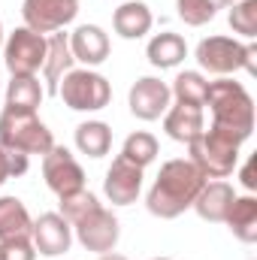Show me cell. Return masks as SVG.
I'll list each match as a JSON object with an SVG mask.
<instances>
[{
    "instance_id": "18",
    "label": "cell",
    "mask_w": 257,
    "mask_h": 260,
    "mask_svg": "<svg viewBox=\"0 0 257 260\" xmlns=\"http://www.w3.org/2000/svg\"><path fill=\"white\" fill-rule=\"evenodd\" d=\"M154 24V15L148 9V3L142 0H124L115 12H112V30L121 40H142Z\"/></svg>"
},
{
    "instance_id": "13",
    "label": "cell",
    "mask_w": 257,
    "mask_h": 260,
    "mask_svg": "<svg viewBox=\"0 0 257 260\" xmlns=\"http://www.w3.org/2000/svg\"><path fill=\"white\" fill-rule=\"evenodd\" d=\"M142 179H145V170L124 160L121 154L109 164L106 170V179H103V194L112 206H130L136 203L142 194Z\"/></svg>"
},
{
    "instance_id": "11",
    "label": "cell",
    "mask_w": 257,
    "mask_h": 260,
    "mask_svg": "<svg viewBox=\"0 0 257 260\" xmlns=\"http://www.w3.org/2000/svg\"><path fill=\"white\" fill-rule=\"evenodd\" d=\"M173 103V94H170V85L157 76H142L130 85L127 94V106L130 115L139 118V121H157L164 118V112L170 109Z\"/></svg>"
},
{
    "instance_id": "33",
    "label": "cell",
    "mask_w": 257,
    "mask_h": 260,
    "mask_svg": "<svg viewBox=\"0 0 257 260\" xmlns=\"http://www.w3.org/2000/svg\"><path fill=\"white\" fill-rule=\"evenodd\" d=\"M0 49H3V21H0Z\"/></svg>"
},
{
    "instance_id": "19",
    "label": "cell",
    "mask_w": 257,
    "mask_h": 260,
    "mask_svg": "<svg viewBox=\"0 0 257 260\" xmlns=\"http://www.w3.org/2000/svg\"><path fill=\"white\" fill-rule=\"evenodd\" d=\"M145 58L154 70H176L188 58V43H185V37H179L173 30L154 34L145 46Z\"/></svg>"
},
{
    "instance_id": "6",
    "label": "cell",
    "mask_w": 257,
    "mask_h": 260,
    "mask_svg": "<svg viewBox=\"0 0 257 260\" xmlns=\"http://www.w3.org/2000/svg\"><path fill=\"white\" fill-rule=\"evenodd\" d=\"M0 142L6 148L43 157L55 145V136L46 127V121H40L37 112H18V109L3 106V112H0Z\"/></svg>"
},
{
    "instance_id": "26",
    "label": "cell",
    "mask_w": 257,
    "mask_h": 260,
    "mask_svg": "<svg viewBox=\"0 0 257 260\" xmlns=\"http://www.w3.org/2000/svg\"><path fill=\"white\" fill-rule=\"evenodd\" d=\"M221 6H224L221 0H176L179 18H182L185 24H191V27H203V24H209V21L218 15Z\"/></svg>"
},
{
    "instance_id": "5",
    "label": "cell",
    "mask_w": 257,
    "mask_h": 260,
    "mask_svg": "<svg viewBox=\"0 0 257 260\" xmlns=\"http://www.w3.org/2000/svg\"><path fill=\"white\" fill-rule=\"evenodd\" d=\"M58 97L73 112H100L112 100V85L91 67H73L58 85Z\"/></svg>"
},
{
    "instance_id": "15",
    "label": "cell",
    "mask_w": 257,
    "mask_h": 260,
    "mask_svg": "<svg viewBox=\"0 0 257 260\" xmlns=\"http://www.w3.org/2000/svg\"><path fill=\"white\" fill-rule=\"evenodd\" d=\"M70 52L79 64L94 70L109 58V34L100 24H79L70 34Z\"/></svg>"
},
{
    "instance_id": "32",
    "label": "cell",
    "mask_w": 257,
    "mask_h": 260,
    "mask_svg": "<svg viewBox=\"0 0 257 260\" xmlns=\"http://www.w3.org/2000/svg\"><path fill=\"white\" fill-rule=\"evenodd\" d=\"M97 260H130L124 254H115V251H109V254H97Z\"/></svg>"
},
{
    "instance_id": "4",
    "label": "cell",
    "mask_w": 257,
    "mask_h": 260,
    "mask_svg": "<svg viewBox=\"0 0 257 260\" xmlns=\"http://www.w3.org/2000/svg\"><path fill=\"white\" fill-rule=\"evenodd\" d=\"M239 145L242 142H236L230 133L206 127L194 142H188V160L206 179H227L239 164Z\"/></svg>"
},
{
    "instance_id": "10",
    "label": "cell",
    "mask_w": 257,
    "mask_h": 260,
    "mask_svg": "<svg viewBox=\"0 0 257 260\" xmlns=\"http://www.w3.org/2000/svg\"><path fill=\"white\" fill-rule=\"evenodd\" d=\"M79 15V0H24L21 3V18L24 27L49 37L73 24Z\"/></svg>"
},
{
    "instance_id": "29",
    "label": "cell",
    "mask_w": 257,
    "mask_h": 260,
    "mask_svg": "<svg viewBox=\"0 0 257 260\" xmlns=\"http://www.w3.org/2000/svg\"><path fill=\"white\" fill-rule=\"evenodd\" d=\"M27 167H30V154L15 151V148H6V145L0 142V188H3L9 179L24 176V173H27Z\"/></svg>"
},
{
    "instance_id": "2",
    "label": "cell",
    "mask_w": 257,
    "mask_h": 260,
    "mask_svg": "<svg viewBox=\"0 0 257 260\" xmlns=\"http://www.w3.org/2000/svg\"><path fill=\"white\" fill-rule=\"evenodd\" d=\"M206 106L212 112V124L209 127L230 133L236 142L251 139L254 133V100L245 91L242 82L221 76L215 82H209V94H206Z\"/></svg>"
},
{
    "instance_id": "9",
    "label": "cell",
    "mask_w": 257,
    "mask_h": 260,
    "mask_svg": "<svg viewBox=\"0 0 257 260\" xmlns=\"http://www.w3.org/2000/svg\"><path fill=\"white\" fill-rule=\"evenodd\" d=\"M43 179H46L49 191L58 197V200L85 188V170L73 157V151L64 148V145H52L43 154Z\"/></svg>"
},
{
    "instance_id": "27",
    "label": "cell",
    "mask_w": 257,
    "mask_h": 260,
    "mask_svg": "<svg viewBox=\"0 0 257 260\" xmlns=\"http://www.w3.org/2000/svg\"><path fill=\"white\" fill-rule=\"evenodd\" d=\"M233 34H239L242 40H254L257 37V0H239L230 3V15H227Z\"/></svg>"
},
{
    "instance_id": "34",
    "label": "cell",
    "mask_w": 257,
    "mask_h": 260,
    "mask_svg": "<svg viewBox=\"0 0 257 260\" xmlns=\"http://www.w3.org/2000/svg\"><path fill=\"white\" fill-rule=\"evenodd\" d=\"M151 260H173V257H151Z\"/></svg>"
},
{
    "instance_id": "28",
    "label": "cell",
    "mask_w": 257,
    "mask_h": 260,
    "mask_svg": "<svg viewBox=\"0 0 257 260\" xmlns=\"http://www.w3.org/2000/svg\"><path fill=\"white\" fill-rule=\"evenodd\" d=\"M97 206H103V203L97 200V194H91L88 188H82V191H76V194H70V197H61V215L70 224H76L79 218H85Z\"/></svg>"
},
{
    "instance_id": "24",
    "label": "cell",
    "mask_w": 257,
    "mask_h": 260,
    "mask_svg": "<svg viewBox=\"0 0 257 260\" xmlns=\"http://www.w3.org/2000/svg\"><path fill=\"white\" fill-rule=\"evenodd\" d=\"M170 94L176 103H185V106H206V94H209V79L200 73V70H182L173 85H170Z\"/></svg>"
},
{
    "instance_id": "8",
    "label": "cell",
    "mask_w": 257,
    "mask_h": 260,
    "mask_svg": "<svg viewBox=\"0 0 257 260\" xmlns=\"http://www.w3.org/2000/svg\"><path fill=\"white\" fill-rule=\"evenodd\" d=\"M73 236L79 239V245L85 251H94V254H109L115 251L118 239H121V224L118 218L112 215V209L106 206H97L94 212H88L85 218H79L73 224Z\"/></svg>"
},
{
    "instance_id": "20",
    "label": "cell",
    "mask_w": 257,
    "mask_h": 260,
    "mask_svg": "<svg viewBox=\"0 0 257 260\" xmlns=\"http://www.w3.org/2000/svg\"><path fill=\"white\" fill-rule=\"evenodd\" d=\"M224 224L230 227V233H233L239 242L254 245L257 242V197H251V194L239 197L236 194L230 212H227V218H224Z\"/></svg>"
},
{
    "instance_id": "1",
    "label": "cell",
    "mask_w": 257,
    "mask_h": 260,
    "mask_svg": "<svg viewBox=\"0 0 257 260\" xmlns=\"http://www.w3.org/2000/svg\"><path fill=\"white\" fill-rule=\"evenodd\" d=\"M206 185V176L194 167L188 157H173L160 167L154 185L148 188L145 206L154 218L160 221H173L182 212H188L194 200L200 194V188Z\"/></svg>"
},
{
    "instance_id": "12",
    "label": "cell",
    "mask_w": 257,
    "mask_h": 260,
    "mask_svg": "<svg viewBox=\"0 0 257 260\" xmlns=\"http://www.w3.org/2000/svg\"><path fill=\"white\" fill-rule=\"evenodd\" d=\"M30 242L43 257H61L73 245V224L61 212H43L30 227Z\"/></svg>"
},
{
    "instance_id": "17",
    "label": "cell",
    "mask_w": 257,
    "mask_h": 260,
    "mask_svg": "<svg viewBox=\"0 0 257 260\" xmlns=\"http://www.w3.org/2000/svg\"><path fill=\"white\" fill-rule=\"evenodd\" d=\"M46 61H43V76H46V85H49V94H58V85L67 73L73 70L76 58L70 52V34H49L46 37Z\"/></svg>"
},
{
    "instance_id": "30",
    "label": "cell",
    "mask_w": 257,
    "mask_h": 260,
    "mask_svg": "<svg viewBox=\"0 0 257 260\" xmlns=\"http://www.w3.org/2000/svg\"><path fill=\"white\" fill-rule=\"evenodd\" d=\"M0 260H37V248H34L30 236L0 242Z\"/></svg>"
},
{
    "instance_id": "16",
    "label": "cell",
    "mask_w": 257,
    "mask_h": 260,
    "mask_svg": "<svg viewBox=\"0 0 257 260\" xmlns=\"http://www.w3.org/2000/svg\"><path fill=\"white\" fill-rule=\"evenodd\" d=\"M164 130L170 139L188 145L194 142L203 130H206V115L200 106H185V103H170V109L164 112Z\"/></svg>"
},
{
    "instance_id": "3",
    "label": "cell",
    "mask_w": 257,
    "mask_h": 260,
    "mask_svg": "<svg viewBox=\"0 0 257 260\" xmlns=\"http://www.w3.org/2000/svg\"><path fill=\"white\" fill-rule=\"evenodd\" d=\"M200 70L212 73V76H233L239 70H245L248 76L257 73V46L254 43H242V40H233V37H206L197 43V52H194Z\"/></svg>"
},
{
    "instance_id": "14",
    "label": "cell",
    "mask_w": 257,
    "mask_h": 260,
    "mask_svg": "<svg viewBox=\"0 0 257 260\" xmlns=\"http://www.w3.org/2000/svg\"><path fill=\"white\" fill-rule=\"evenodd\" d=\"M233 200H236V188L230 182H224V179H212L209 182L206 179V185L200 188V194H197L191 209L203 221H209V224H224Z\"/></svg>"
},
{
    "instance_id": "31",
    "label": "cell",
    "mask_w": 257,
    "mask_h": 260,
    "mask_svg": "<svg viewBox=\"0 0 257 260\" xmlns=\"http://www.w3.org/2000/svg\"><path fill=\"white\" fill-rule=\"evenodd\" d=\"M254 164H257V157H248L245 160V167L239 170V182H242V188L251 194V191H257V176H254Z\"/></svg>"
},
{
    "instance_id": "21",
    "label": "cell",
    "mask_w": 257,
    "mask_h": 260,
    "mask_svg": "<svg viewBox=\"0 0 257 260\" xmlns=\"http://www.w3.org/2000/svg\"><path fill=\"white\" fill-rule=\"evenodd\" d=\"M76 148L85 154V157H106L109 148H112V127L100 118H88L76 127Z\"/></svg>"
},
{
    "instance_id": "25",
    "label": "cell",
    "mask_w": 257,
    "mask_h": 260,
    "mask_svg": "<svg viewBox=\"0 0 257 260\" xmlns=\"http://www.w3.org/2000/svg\"><path fill=\"white\" fill-rule=\"evenodd\" d=\"M121 157L130 160V164H136V167H148V164H154V157H157V139H154V133H148V130H136V133H130L127 139H124V145H121Z\"/></svg>"
},
{
    "instance_id": "35",
    "label": "cell",
    "mask_w": 257,
    "mask_h": 260,
    "mask_svg": "<svg viewBox=\"0 0 257 260\" xmlns=\"http://www.w3.org/2000/svg\"><path fill=\"white\" fill-rule=\"evenodd\" d=\"M221 3H233V0H221Z\"/></svg>"
},
{
    "instance_id": "22",
    "label": "cell",
    "mask_w": 257,
    "mask_h": 260,
    "mask_svg": "<svg viewBox=\"0 0 257 260\" xmlns=\"http://www.w3.org/2000/svg\"><path fill=\"white\" fill-rule=\"evenodd\" d=\"M46 97V88L37 76H12L6 85V106L18 112H37Z\"/></svg>"
},
{
    "instance_id": "7",
    "label": "cell",
    "mask_w": 257,
    "mask_h": 260,
    "mask_svg": "<svg viewBox=\"0 0 257 260\" xmlns=\"http://www.w3.org/2000/svg\"><path fill=\"white\" fill-rule=\"evenodd\" d=\"M46 37L30 27H15L3 43V64L9 76H37L46 61Z\"/></svg>"
},
{
    "instance_id": "23",
    "label": "cell",
    "mask_w": 257,
    "mask_h": 260,
    "mask_svg": "<svg viewBox=\"0 0 257 260\" xmlns=\"http://www.w3.org/2000/svg\"><path fill=\"white\" fill-rule=\"evenodd\" d=\"M34 218L18 197H0V242L30 236Z\"/></svg>"
}]
</instances>
